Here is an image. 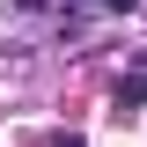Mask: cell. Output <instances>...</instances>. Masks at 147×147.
<instances>
[{
    "mask_svg": "<svg viewBox=\"0 0 147 147\" xmlns=\"http://www.w3.org/2000/svg\"><path fill=\"white\" fill-rule=\"evenodd\" d=\"M125 103H147V74H140V81H125V88H118V110H125Z\"/></svg>",
    "mask_w": 147,
    "mask_h": 147,
    "instance_id": "obj_1",
    "label": "cell"
}]
</instances>
